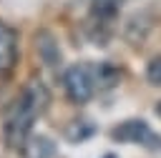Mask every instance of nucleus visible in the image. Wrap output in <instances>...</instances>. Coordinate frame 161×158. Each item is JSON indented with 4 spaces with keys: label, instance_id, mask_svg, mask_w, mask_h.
<instances>
[{
    "label": "nucleus",
    "instance_id": "f257e3e1",
    "mask_svg": "<svg viewBox=\"0 0 161 158\" xmlns=\"http://www.w3.org/2000/svg\"><path fill=\"white\" fill-rule=\"evenodd\" d=\"M48 103H50V93L40 80H28L23 85L18 98L8 105L5 120H3V135H5L8 148L23 150L28 135L33 133L35 120L45 113Z\"/></svg>",
    "mask_w": 161,
    "mask_h": 158
},
{
    "label": "nucleus",
    "instance_id": "f03ea898",
    "mask_svg": "<svg viewBox=\"0 0 161 158\" xmlns=\"http://www.w3.org/2000/svg\"><path fill=\"white\" fill-rule=\"evenodd\" d=\"M123 3L126 0H91L86 33L93 40V45H106L108 43V38L113 33V23L118 20V13H121Z\"/></svg>",
    "mask_w": 161,
    "mask_h": 158
},
{
    "label": "nucleus",
    "instance_id": "7ed1b4c3",
    "mask_svg": "<svg viewBox=\"0 0 161 158\" xmlns=\"http://www.w3.org/2000/svg\"><path fill=\"white\" fill-rule=\"evenodd\" d=\"M63 90H65V95H68L70 103H88L98 93L93 65H86V63L70 65L63 73Z\"/></svg>",
    "mask_w": 161,
    "mask_h": 158
},
{
    "label": "nucleus",
    "instance_id": "20e7f679",
    "mask_svg": "<svg viewBox=\"0 0 161 158\" xmlns=\"http://www.w3.org/2000/svg\"><path fill=\"white\" fill-rule=\"evenodd\" d=\"M111 138L118 143H133V145H143V148H161V138L148 128L146 120H123L111 130Z\"/></svg>",
    "mask_w": 161,
    "mask_h": 158
},
{
    "label": "nucleus",
    "instance_id": "39448f33",
    "mask_svg": "<svg viewBox=\"0 0 161 158\" xmlns=\"http://www.w3.org/2000/svg\"><path fill=\"white\" fill-rule=\"evenodd\" d=\"M18 60V33L0 20V73H10Z\"/></svg>",
    "mask_w": 161,
    "mask_h": 158
},
{
    "label": "nucleus",
    "instance_id": "423d86ee",
    "mask_svg": "<svg viewBox=\"0 0 161 158\" xmlns=\"http://www.w3.org/2000/svg\"><path fill=\"white\" fill-rule=\"evenodd\" d=\"M35 50H38L40 60H43L48 68H53V70L60 68V63H63V58H60V48H58V40L53 38L50 30H40V33H35Z\"/></svg>",
    "mask_w": 161,
    "mask_h": 158
},
{
    "label": "nucleus",
    "instance_id": "0eeeda50",
    "mask_svg": "<svg viewBox=\"0 0 161 158\" xmlns=\"http://www.w3.org/2000/svg\"><path fill=\"white\" fill-rule=\"evenodd\" d=\"M20 153H23L25 158H55V155H58V145H55L48 135H40V133L35 135V133H30Z\"/></svg>",
    "mask_w": 161,
    "mask_h": 158
},
{
    "label": "nucleus",
    "instance_id": "6e6552de",
    "mask_svg": "<svg viewBox=\"0 0 161 158\" xmlns=\"http://www.w3.org/2000/svg\"><path fill=\"white\" fill-rule=\"evenodd\" d=\"M93 73H96V85H98V93L101 90H111L121 83V70L113 65V63H96L93 65Z\"/></svg>",
    "mask_w": 161,
    "mask_h": 158
},
{
    "label": "nucleus",
    "instance_id": "1a4fd4ad",
    "mask_svg": "<svg viewBox=\"0 0 161 158\" xmlns=\"http://www.w3.org/2000/svg\"><path fill=\"white\" fill-rule=\"evenodd\" d=\"M93 133H96V125H93L91 120H73V123L65 128V135H68L70 143H83V140H88Z\"/></svg>",
    "mask_w": 161,
    "mask_h": 158
},
{
    "label": "nucleus",
    "instance_id": "9d476101",
    "mask_svg": "<svg viewBox=\"0 0 161 158\" xmlns=\"http://www.w3.org/2000/svg\"><path fill=\"white\" fill-rule=\"evenodd\" d=\"M146 80L151 83V85H161V55H156V58H151L148 63H146Z\"/></svg>",
    "mask_w": 161,
    "mask_h": 158
},
{
    "label": "nucleus",
    "instance_id": "9b49d317",
    "mask_svg": "<svg viewBox=\"0 0 161 158\" xmlns=\"http://www.w3.org/2000/svg\"><path fill=\"white\" fill-rule=\"evenodd\" d=\"M153 110H156V115H158V118H161V100H158V103H156V108H153Z\"/></svg>",
    "mask_w": 161,
    "mask_h": 158
},
{
    "label": "nucleus",
    "instance_id": "f8f14e48",
    "mask_svg": "<svg viewBox=\"0 0 161 158\" xmlns=\"http://www.w3.org/2000/svg\"><path fill=\"white\" fill-rule=\"evenodd\" d=\"M103 158H116V155H113V153H108V155H103Z\"/></svg>",
    "mask_w": 161,
    "mask_h": 158
}]
</instances>
